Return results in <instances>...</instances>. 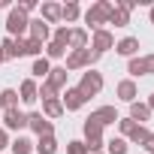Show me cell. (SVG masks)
<instances>
[{"label": "cell", "mask_w": 154, "mask_h": 154, "mask_svg": "<svg viewBox=\"0 0 154 154\" xmlns=\"http://www.w3.org/2000/svg\"><path fill=\"white\" fill-rule=\"evenodd\" d=\"M112 6L109 0H97V3H91V9L85 12V24L91 30H103V24H109V15H112Z\"/></svg>", "instance_id": "1"}, {"label": "cell", "mask_w": 154, "mask_h": 154, "mask_svg": "<svg viewBox=\"0 0 154 154\" xmlns=\"http://www.w3.org/2000/svg\"><path fill=\"white\" fill-rule=\"evenodd\" d=\"M82 130H85V139H82V142L88 145V151H91V154H97V151L106 145V142H103V127L88 115V118H85V124H82Z\"/></svg>", "instance_id": "2"}, {"label": "cell", "mask_w": 154, "mask_h": 154, "mask_svg": "<svg viewBox=\"0 0 154 154\" xmlns=\"http://www.w3.org/2000/svg\"><path fill=\"white\" fill-rule=\"evenodd\" d=\"M100 60V54H94L91 48H79V51H69L66 54V72H72V69H82V66H88V69H94V63Z\"/></svg>", "instance_id": "3"}, {"label": "cell", "mask_w": 154, "mask_h": 154, "mask_svg": "<svg viewBox=\"0 0 154 154\" xmlns=\"http://www.w3.org/2000/svg\"><path fill=\"white\" fill-rule=\"evenodd\" d=\"M27 24H30V15H24L18 6H12L6 15V33L12 39H21V33H27Z\"/></svg>", "instance_id": "4"}, {"label": "cell", "mask_w": 154, "mask_h": 154, "mask_svg": "<svg viewBox=\"0 0 154 154\" xmlns=\"http://www.w3.org/2000/svg\"><path fill=\"white\" fill-rule=\"evenodd\" d=\"M82 91V97L85 100H91V97H97L100 91H103V72H97V69H88V72H82V82L75 85Z\"/></svg>", "instance_id": "5"}, {"label": "cell", "mask_w": 154, "mask_h": 154, "mask_svg": "<svg viewBox=\"0 0 154 154\" xmlns=\"http://www.w3.org/2000/svg\"><path fill=\"white\" fill-rule=\"evenodd\" d=\"M27 127L36 136H54V124L42 115V112H27Z\"/></svg>", "instance_id": "6"}, {"label": "cell", "mask_w": 154, "mask_h": 154, "mask_svg": "<svg viewBox=\"0 0 154 154\" xmlns=\"http://www.w3.org/2000/svg\"><path fill=\"white\" fill-rule=\"evenodd\" d=\"M60 103H63V112H79L88 100L82 97V91H79V88H69V85H66V91L60 94Z\"/></svg>", "instance_id": "7"}, {"label": "cell", "mask_w": 154, "mask_h": 154, "mask_svg": "<svg viewBox=\"0 0 154 154\" xmlns=\"http://www.w3.org/2000/svg\"><path fill=\"white\" fill-rule=\"evenodd\" d=\"M109 48H115V36L103 27V30H94V39H91V51L94 54H103V51H109Z\"/></svg>", "instance_id": "8"}, {"label": "cell", "mask_w": 154, "mask_h": 154, "mask_svg": "<svg viewBox=\"0 0 154 154\" xmlns=\"http://www.w3.org/2000/svg\"><path fill=\"white\" fill-rule=\"evenodd\" d=\"M18 100H21L24 106H33V103L39 100V85H36V79H24V82H21V88H18Z\"/></svg>", "instance_id": "9"}, {"label": "cell", "mask_w": 154, "mask_h": 154, "mask_svg": "<svg viewBox=\"0 0 154 154\" xmlns=\"http://www.w3.org/2000/svg\"><path fill=\"white\" fill-rule=\"evenodd\" d=\"M24 127H27V112H21V109L3 112V130H24Z\"/></svg>", "instance_id": "10"}, {"label": "cell", "mask_w": 154, "mask_h": 154, "mask_svg": "<svg viewBox=\"0 0 154 154\" xmlns=\"http://www.w3.org/2000/svg\"><path fill=\"white\" fill-rule=\"evenodd\" d=\"M91 118H94L100 127H109V124H118V118H121V115H118V109H115V106H100V109H94V112H91Z\"/></svg>", "instance_id": "11"}, {"label": "cell", "mask_w": 154, "mask_h": 154, "mask_svg": "<svg viewBox=\"0 0 154 154\" xmlns=\"http://www.w3.org/2000/svg\"><path fill=\"white\" fill-rule=\"evenodd\" d=\"M115 94H118V100H124V103H136L139 88H136V82H133V79H124V82H118V85H115Z\"/></svg>", "instance_id": "12"}, {"label": "cell", "mask_w": 154, "mask_h": 154, "mask_svg": "<svg viewBox=\"0 0 154 154\" xmlns=\"http://www.w3.org/2000/svg\"><path fill=\"white\" fill-rule=\"evenodd\" d=\"M27 33H30V39H36V42H48V36H51V30H48V24H45L42 18H30Z\"/></svg>", "instance_id": "13"}, {"label": "cell", "mask_w": 154, "mask_h": 154, "mask_svg": "<svg viewBox=\"0 0 154 154\" xmlns=\"http://www.w3.org/2000/svg\"><path fill=\"white\" fill-rule=\"evenodd\" d=\"M66 75H69V72H66L63 66H51V72H48L45 85H48V88L57 94V91H63V88H66Z\"/></svg>", "instance_id": "14"}, {"label": "cell", "mask_w": 154, "mask_h": 154, "mask_svg": "<svg viewBox=\"0 0 154 154\" xmlns=\"http://www.w3.org/2000/svg\"><path fill=\"white\" fill-rule=\"evenodd\" d=\"M115 51L124 54V57H136V51H139V39H136V36H124V39L115 42Z\"/></svg>", "instance_id": "15"}, {"label": "cell", "mask_w": 154, "mask_h": 154, "mask_svg": "<svg viewBox=\"0 0 154 154\" xmlns=\"http://www.w3.org/2000/svg\"><path fill=\"white\" fill-rule=\"evenodd\" d=\"M88 48V30L85 27H69V51Z\"/></svg>", "instance_id": "16"}, {"label": "cell", "mask_w": 154, "mask_h": 154, "mask_svg": "<svg viewBox=\"0 0 154 154\" xmlns=\"http://www.w3.org/2000/svg\"><path fill=\"white\" fill-rule=\"evenodd\" d=\"M39 12H42L39 18H42L45 24H57V21H60V3H51V0H48V3L39 6Z\"/></svg>", "instance_id": "17"}, {"label": "cell", "mask_w": 154, "mask_h": 154, "mask_svg": "<svg viewBox=\"0 0 154 154\" xmlns=\"http://www.w3.org/2000/svg\"><path fill=\"white\" fill-rule=\"evenodd\" d=\"M42 115H45L48 121L60 118V115H63V103H60V97H51V100H42Z\"/></svg>", "instance_id": "18"}, {"label": "cell", "mask_w": 154, "mask_h": 154, "mask_svg": "<svg viewBox=\"0 0 154 154\" xmlns=\"http://www.w3.org/2000/svg\"><path fill=\"white\" fill-rule=\"evenodd\" d=\"M0 109H3V112L18 109V91L15 88H3V91H0Z\"/></svg>", "instance_id": "19"}, {"label": "cell", "mask_w": 154, "mask_h": 154, "mask_svg": "<svg viewBox=\"0 0 154 154\" xmlns=\"http://www.w3.org/2000/svg\"><path fill=\"white\" fill-rule=\"evenodd\" d=\"M127 118H133L136 124H145V121L151 118V109H148L145 103H139V100H136V103H130V115H127Z\"/></svg>", "instance_id": "20"}, {"label": "cell", "mask_w": 154, "mask_h": 154, "mask_svg": "<svg viewBox=\"0 0 154 154\" xmlns=\"http://www.w3.org/2000/svg\"><path fill=\"white\" fill-rule=\"evenodd\" d=\"M79 15H82V6L75 3V0H69V3H63V6H60V21H66V24H72Z\"/></svg>", "instance_id": "21"}, {"label": "cell", "mask_w": 154, "mask_h": 154, "mask_svg": "<svg viewBox=\"0 0 154 154\" xmlns=\"http://www.w3.org/2000/svg\"><path fill=\"white\" fill-rule=\"evenodd\" d=\"M33 148H36V154H57V139L54 136H39Z\"/></svg>", "instance_id": "22"}, {"label": "cell", "mask_w": 154, "mask_h": 154, "mask_svg": "<svg viewBox=\"0 0 154 154\" xmlns=\"http://www.w3.org/2000/svg\"><path fill=\"white\" fill-rule=\"evenodd\" d=\"M30 72L36 75V79H42V82H45V79H48V72H51V60H48V57H36V60H33V66H30Z\"/></svg>", "instance_id": "23"}, {"label": "cell", "mask_w": 154, "mask_h": 154, "mask_svg": "<svg viewBox=\"0 0 154 154\" xmlns=\"http://www.w3.org/2000/svg\"><path fill=\"white\" fill-rule=\"evenodd\" d=\"M109 24H115V27H127V24H130V12H127V9H121V6H112Z\"/></svg>", "instance_id": "24"}, {"label": "cell", "mask_w": 154, "mask_h": 154, "mask_svg": "<svg viewBox=\"0 0 154 154\" xmlns=\"http://www.w3.org/2000/svg\"><path fill=\"white\" fill-rule=\"evenodd\" d=\"M9 148H12V154H33V142H30L27 136L12 139V142H9Z\"/></svg>", "instance_id": "25"}, {"label": "cell", "mask_w": 154, "mask_h": 154, "mask_svg": "<svg viewBox=\"0 0 154 154\" xmlns=\"http://www.w3.org/2000/svg\"><path fill=\"white\" fill-rule=\"evenodd\" d=\"M127 148H130V142L124 136H115V139L106 142V154H127Z\"/></svg>", "instance_id": "26"}, {"label": "cell", "mask_w": 154, "mask_h": 154, "mask_svg": "<svg viewBox=\"0 0 154 154\" xmlns=\"http://www.w3.org/2000/svg\"><path fill=\"white\" fill-rule=\"evenodd\" d=\"M42 48H45V57H48V60H57V57L66 54V45H60V42H54V39H48Z\"/></svg>", "instance_id": "27"}, {"label": "cell", "mask_w": 154, "mask_h": 154, "mask_svg": "<svg viewBox=\"0 0 154 154\" xmlns=\"http://www.w3.org/2000/svg\"><path fill=\"white\" fill-rule=\"evenodd\" d=\"M127 72L133 75V79H139V75H148V69H145V57H130Z\"/></svg>", "instance_id": "28"}, {"label": "cell", "mask_w": 154, "mask_h": 154, "mask_svg": "<svg viewBox=\"0 0 154 154\" xmlns=\"http://www.w3.org/2000/svg\"><path fill=\"white\" fill-rule=\"evenodd\" d=\"M148 136H151V130H148L145 124H136V130H133V133L127 136V142H133V145H142V142H145Z\"/></svg>", "instance_id": "29"}, {"label": "cell", "mask_w": 154, "mask_h": 154, "mask_svg": "<svg viewBox=\"0 0 154 154\" xmlns=\"http://www.w3.org/2000/svg\"><path fill=\"white\" fill-rule=\"evenodd\" d=\"M24 54H30L33 60H36V57H42V42H36V39H30V36H27V39H24Z\"/></svg>", "instance_id": "30"}, {"label": "cell", "mask_w": 154, "mask_h": 154, "mask_svg": "<svg viewBox=\"0 0 154 154\" xmlns=\"http://www.w3.org/2000/svg\"><path fill=\"white\" fill-rule=\"evenodd\" d=\"M66 154H91V151L82 139H72V142H66Z\"/></svg>", "instance_id": "31"}, {"label": "cell", "mask_w": 154, "mask_h": 154, "mask_svg": "<svg viewBox=\"0 0 154 154\" xmlns=\"http://www.w3.org/2000/svg\"><path fill=\"white\" fill-rule=\"evenodd\" d=\"M0 51L6 54V60H12V57H18V54H15V39H12V36H6L3 42H0Z\"/></svg>", "instance_id": "32"}, {"label": "cell", "mask_w": 154, "mask_h": 154, "mask_svg": "<svg viewBox=\"0 0 154 154\" xmlns=\"http://www.w3.org/2000/svg\"><path fill=\"white\" fill-rule=\"evenodd\" d=\"M118 130H121V136L127 139V136L136 130V121H133V118H118Z\"/></svg>", "instance_id": "33"}, {"label": "cell", "mask_w": 154, "mask_h": 154, "mask_svg": "<svg viewBox=\"0 0 154 154\" xmlns=\"http://www.w3.org/2000/svg\"><path fill=\"white\" fill-rule=\"evenodd\" d=\"M54 42H60V45L69 48V27H66V24H60V27L54 30Z\"/></svg>", "instance_id": "34"}, {"label": "cell", "mask_w": 154, "mask_h": 154, "mask_svg": "<svg viewBox=\"0 0 154 154\" xmlns=\"http://www.w3.org/2000/svg\"><path fill=\"white\" fill-rule=\"evenodd\" d=\"M18 9H21L24 15H30V12L36 9V0H21V3H18Z\"/></svg>", "instance_id": "35"}, {"label": "cell", "mask_w": 154, "mask_h": 154, "mask_svg": "<svg viewBox=\"0 0 154 154\" xmlns=\"http://www.w3.org/2000/svg\"><path fill=\"white\" fill-rule=\"evenodd\" d=\"M142 148H145V154H154V133H151V136L142 142Z\"/></svg>", "instance_id": "36"}, {"label": "cell", "mask_w": 154, "mask_h": 154, "mask_svg": "<svg viewBox=\"0 0 154 154\" xmlns=\"http://www.w3.org/2000/svg\"><path fill=\"white\" fill-rule=\"evenodd\" d=\"M145 69L148 75H154V54H145Z\"/></svg>", "instance_id": "37"}, {"label": "cell", "mask_w": 154, "mask_h": 154, "mask_svg": "<svg viewBox=\"0 0 154 154\" xmlns=\"http://www.w3.org/2000/svg\"><path fill=\"white\" fill-rule=\"evenodd\" d=\"M3 148H9V136H6L3 127H0V151H3Z\"/></svg>", "instance_id": "38"}, {"label": "cell", "mask_w": 154, "mask_h": 154, "mask_svg": "<svg viewBox=\"0 0 154 154\" xmlns=\"http://www.w3.org/2000/svg\"><path fill=\"white\" fill-rule=\"evenodd\" d=\"M145 106H148V109L154 112V94H148V103H145Z\"/></svg>", "instance_id": "39"}, {"label": "cell", "mask_w": 154, "mask_h": 154, "mask_svg": "<svg viewBox=\"0 0 154 154\" xmlns=\"http://www.w3.org/2000/svg\"><path fill=\"white\" fill-rule=\"evenodd\" d=\"M148 18H151V24H154V6H151V12H148Z\"/></svg>", "instance_id": "40"}, {"label": "cell", "mask_w": 154, "mask_h": 154, "mask_svg": "<svg viewBox=\"0 0 154 154\" xmlns=\"http://www.w3.org/2000/svg\"><path fill=\"white\" fill-rule=\"evenodd\" d=\"M3 60H6V54H3V51H0V63H3Z\"/></svg>", "instance_id": "41"}, {"label": "cell", "mask_w": 154, "mask_h": 154, "mask_svg": "<svg viewBox=\"0 0 154 154\" xmlns=\"http://www.w3.org/2000/svg\"><path fill=\"white\" fill-rule=\"evenodd\" d=\"M0 9H3V0H0Z\"/></svg>", "instance_id": "42"}, {"label": "cell", "mask_w": 154, "mask_h": 154, "mask_svg": "<svg viewBox=\"0 0 154 154\" xmlns=\"http://www.w3.org/2000/svg\"><path fill=\"white\" fill-rule=\"evenodd\" d=\"M97 154H103V151H97Z\"/></svg>", "instance_id": "43"}]
</instances>
